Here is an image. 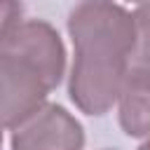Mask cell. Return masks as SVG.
<instances>
[{"label":"cell","instance_id":"obj_1","mask_svg":"<svg viewBox=\"0 0 150 150\" xmlns=\"http://www.w3.org/2000/svg\"><path fill=\"white\" fill-rule=\"evenodd\" d=\"M82 134L63 108L49 105L12 131V150H80Z\"/></svg>","mask_w":150,"mask_h":150},{"label":"cell","instance_id":"obj_2","mask_svg":"<svg viewBox=\"0 0 150 150\" xmlns=\"http://www.w3.org/2000/svg\"><path fill=\"white\" fill-rule=\"evenodd\" d=\"M21 23V5L19 0H2V35L14 30Z\"/></svg>","mask_w":150,"mask_h":150}]
</instances>
